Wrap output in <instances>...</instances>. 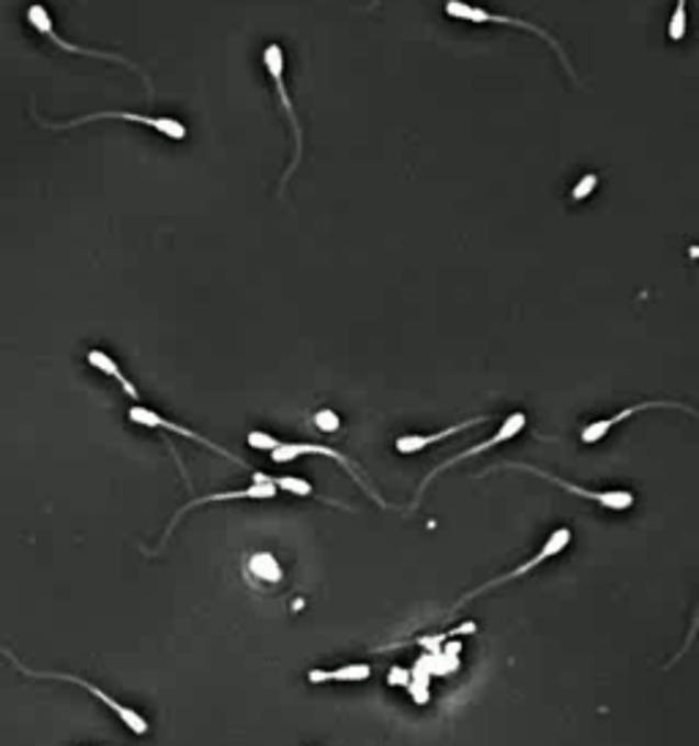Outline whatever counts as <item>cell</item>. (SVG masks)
<instances>
[{"instance_id": "cell-1", "label": "cell", "mask_w": 699, "mask_h": 746, "mask_svg": "<svg viewBox=\"0 0 699 746\" xmlns=\"http://www.w3.org/2000/svg\"><path fill=\"white\" fill-rule=\"evenodd\" d=\"M3 656L5 659L14 665V670H20L22 676H31V678H44V681H66V683H75V687H80V689H86V692H91L93 698L99 700V703H104L108 705L110 711L117 716V720L123 722V725L128 727V731L134 733V736H145V733L150 731L148 727V720H145L143 714H137L134 709H126L123 703H117V700L113 698V694H108L104 692L102 687H97V683H91L88 678H82V676H69V672H49V670H33V667H27V665H22L20 659H16L14 654H11L9 648H3Z\"/></svg>"}, {"instance_id": "cell-2", "label": "cell", "mask_w": 699, "mask_h": 746, "mask_svg": "<svg viewBox=\"0 0 699 746\" xmlns=\"http://www.w3.org/2000/svg\"><path fill=\"white\" fill-rule=\"evenodd\" d=\"M446 14H449V16H454V20H467V22H497V25H511V27H522V31L535 33V36H539V38H544V42L550 44L552 49H555V53H557V58H561V64H563V69H566L568 75H572L574 80H577V71H574V66H572V60H568L566 49H563L561 44H557V38L552 36L550 31H544V27L533 25V22L517 20V16L492 14V11L478 9V5L462 3V0H449V3H446Z\"/></svg>"}, {"instance_id": "cell-3", "label": "cell", "mask_w": 699, "mask_h": 746, "mask_svg": "<svg viewBox=\"0 0 699 746\" xmlns=\"http://www.w3.org/2000/svg\"><path fill=\"white\" fill-rule=\"evenodd\" d=\"M36 121H38V126L53 129V132H66V129L86 126V123H93V121H132V123H143V126L156 129V132L167 134V137H172V140H183V137H187V126H183L181 121H176V118L139 115V112H115V110H110V112H93V115H82V118H75V121H66V123H47L36 112Z\"/></svg>"}, {"instance_id": "cell-4", "label": "cell", "mask_w": 699, "mask_h": 746, "mask_svg": "<svg viewBox=\"0 0 699 746\" xmlns=\"http://www.w3.org/2000/svg\"><path fill=\"white\" fill-rule=\"evenodd\" d=\"M568 544H572V531H568V528H557L555 533H550V536H546V542H544V547H541L539 553L533 555V558H530V560H525L522 566H517V569H514V571H508V575L495 577V580L484 582V586H478V588H475V591L465 593V597H462L460 602H456L454 608H451V613H449V615H454L456 610H460V608H465L467 602H473V599H475V597H481V593L492 591V588H497V586H508V582H514V580H519V577L530 575V571H533L535 566H541V564H544V560H550V558H555V555H561L563 549L568 547Z\"/></svg>"}, {"instance_id": "cell-5", "label": "cell", "mask_w": 699, "mask_h": 746, "mask_svg": "<svg viewBox=\"0 0 699 746\" xmlns=\"http://www.w3.org/2000/svg\"><path fill=\"white\" fill-rule=\"evenodd\" d=\"M25 16H27V25H31L33 31H38V33H42L44 38H49V42H53L55 47L66 49V53L88 55V58H99V60H110V64H117V66H126V69L137 71V75L143 77L145 82H148V77H145V71L139 69V66H134L132 60H126V58H123V55H115V53H104V49H88V47H77V44H71V42H66V38H60L58 33H55V22H53V16H49V11L44 9L42 3H33V5H27ZM148 91H150V82H148Z\"/></svg>"}, {"instance_id": "cell-6", "label": "cell", "mask_w": 699, "mask_h": 746, "mask_svg": "<svg viewBox=\"0 0 699 746\" xmlns=\"http://www.w3.org/2000/svg\"><path fill=\"white\" fill-rule=\"evenodd\" d=\"M262 64H266V71L271 75L273 86H277L279 99H282V107H284V112H288L290 126H293V134H295L293 162H290L288 170H284V178H282V189H284V183L290 181V176L295 172V167L301 165V154H304V132H301V121H298V115H295L293 102H290L288 88H284V49L279 47V44H268L266 53H262Z\"/></svg>"}, {"instance_id": "cell-7", "label": "cell", "mask_w": 699, "mask_h": 746, "mask_svg": "<svg viewBox=\"0 0 699 746\" xmlns=\"http://www.w3.org/2000/svg\"><path fill=\"white\" fill-rule=\"evenodd\" d=\"M500 468H517V470H528V474L541 476V479H546V481H552V485L563 487V490H566V492H574V496L585 498V501H596L598 506L609 509V512H629V509L634 506V496H631L629 490H585V487L572 485V481H566V479H557V476L546 474V470H541V468H533V465L503 463Z\"/></svg>"}, {"instance_id": "cell-8", "label": "cell", "mask_w": 699, "mask_h": 746, "mask_svg": "<svg viewBox=\"0 0 699 746\" xmlns=\"http://www.w3.org/2000/svg\"><path fill=\"white\" fill-rule=\"evenodd\" d=\"M525 426H528V416L525 413H511V416L506 419V422L500 424V430L495 432V435L489 437V441H481V443H475V446H470L465 448V452H460L456 457H451V459H446L443 465H438V468L432 470V474L427 476V479L421 481V490H418V496H416V503L421 501V496H424V490L429 487V481L432 479H438L443 470H449L451 465H456V463H462V459H470V457H475V454H484V452H489V448H495V446H500V443H506V441H511V437H517L519 432H525Z\"/></svg>"}, {"instance_id": "cell-9", "label": "cell", "mask_w": 699, "mask_h": 746, "mask_svg": "<svg viewBox=\"0 0 699 746\" xmlns=\"http://www.w3.org/2000/svg\"><path fill=\"white\" fill-rule=\"evenodd\" d=\"M306 454H320V457H331V459H337V463L342 465V468L348 470V474L352 476V479H356L358 485H361V490H367V496H372L374 501L380 503V506H385V501H383V498H380L377 492H374L372 487H369L367 481H363L361 476L356 474V465H352L350 459L345 457V454L334 452V448H328V446H317V443H282V441H279V446L273 448V452H271V457H273V463H277V465H284V463H293V459H298V457H306Z\"/></svg>"}, {"instance_id": "cell-10", "label": "cell", "mask_w": 699, "mask_h": 746, "mask_svg": "<svg viewBox=\"0 0 699 746\" xmlns=\"http://www.w3.org/2000/svg\"><path fill=\"white\" fill-rule=\"evenodd\" d=\"M277 492L279 490L271 485V481H266L260 474H255V485L246 487V490H230V492H216V496L194 498V501H189L187 506H183L181 512H176V517L170 520V525H167V533H165V542H167V536L176 531V525L181 523V520L187 517L192 509L205 506V503H216V501H271V498H277Z\"/></svg>"}, {"instance_id": "cell-11", "label": "cell", "mask_w": 699, "mask_h": 746, "mask_svg": "<svg viewBox=\"0 0 699 746\" xmlns=\"http://www.w3.org/2000/svg\"><path fill=\"white\" fill-rule=\"evenodd\" d=\"M128 422H132V424H139V426H150V430H167V432H176V435H181V437H189V441L200 443V446L211 448V452H216V454H222V457L233 459V463L244 465V463H240V457H235V454H230V452H227V448L216 446V443H214V441H208V437H205V435H200V432L189 430V426H183V424H176V422H170V419L159 416V413H156V411H150V408H143V405H134V408H132V411H128Z\"/></svg>"}, {"instance_id": "cell-12", "label": "cell", "mask_w": 699, "mask_h": 746, "mask_svg": "<svg viewBox=\"0 0 699 746\" xmlns=\"http://www.w3.org/2000/svg\"><path fill=\"white\" fill-rule=\"evenodd\" d=\"M653 408H673V411H684V413H689V416H697L695 408H686V405H680V402H667V400H662V402H640V405L623 408V411L615 413V416L598 419V422L587 424L585 430H583V443H587V446H593V443L604 441V437L609 435V430H612V426L623 424L625 419L636 416V413H642V411H653Z\"/></svg>"}, {"instance_id": "cell-13", "label": "cell", "mask_w": 699, "mask_h": 746, "mask_svg": "<svg viewBox=\"0 0 699 746\" xmlns=\"http://www.w3.org/2000/svg\"><path fill=\"white\" fill-rule=\"evenodd\" d=\"M478 424H486V416L470 419V422H465V424H454L443 432H435V435H402V437H396L394 446L399 454H416V452H424V448L435 446V443L446 441V437L456 435V432H465V430H470V426H478Z\"/></svg>"}, {"instance_id": "cell-14", "label": "cell", "mask_w": 699, "mask_h": 746, "mask_svg": "<svg viewBox=\"0 0 699 746\" xmlns=\"http://www.w3.org/2000/svg\"><path fill=\"white\" fill-rule=\"evenodd\" d=\"M88 364H91L93 369H99V372L110 375V378H113L115 383L121 386V389L126 391V394L132 397L134 402H139V391H137V386H134L132 380H128L126 375H123V369L117 367V364H115V358H110L108 353H104V350H88Z\"/></svg>"}, {"instance_id": "cell-15", "label": "cell", "mask_w": 699, "mask_h": 746, "mask_svg": "<svg viewBox=\"0 0 699 746\" xmlns=\"http://www.w3.org/2000/svg\"><path fill=\"white\" fill-rule=\"evenodd\" d=\"M372 676V667L369 665H342L337 670H312L309 681L312 683H337V681H367Z\"/></svg>"}, {"instance_id": "cell-16", "label": "cell", "mask_w": 699, "mask_h": 746, "mask_svg": "<svg viewBox=\"0 0 699 746\" xmlns=\"http://www.w3.org/2000/svg\"><path fill=\"white\" fill-rule=\"evenodd\" d=\"M249 566L257 577H262V580H268V582L282 580V569H279V564H277V558H273V555H268V553L255 555Z\"/></svg>"}, {"instance_id": "cell-17", "label": "cell", "mask_w": 699, "mask_h": 746, "mask_svg": "<svg viewBox=\"0 0 699 746\" xmlns=\"http://www.w3.org/2000/svg\"><path fill=\"white\" fill-rule=\"evenodd\" d=\"M262 479L266 481H271L277 490H288V492H293V496H304V498H309V496H315V490H312V485L309 481H304V479H293V476H282V479H271V476H266V474H260Z\"/></svg>"}, {"instance_id": "cell-18", "label": "cell", "mask_w": 699, "mask_h": 746, "mask_svg": "<svg viewBox=\"0 0 699 746\" xmlns=\"http://www.w3.org/2000/svg\"><path fill=\"white\" fill-rule=\"evenodd\" d=\"M686 36V0H678L673 16H669V38L680 42Z\"/></svg>"}, {"instance_id": "cell-19", "label": "cell", "mask_w": 699, "mask_h": 746, "mask_svg": "<svg viewBox=\"0 0 699 746\" xmlns=\"http://www.w3.org/2000/svg\"><path fill=\"white\" fill-rule=\"evenodd\" d=\"M246 443H249L255 452H273V448L279 446V441L273 435H266V432H249V437H246Z\"/></svg>"}, {"instance_id": "cell-20", "label": "cell", "mask_w": 699, "mask_h": 746, "mask_svg": "<svg viewBox=\"0 0 699 746\" xmlns=\"http://www.w3.org/2000/svg\"><path fill=\"white\" fill-rule=\"evenodd\" d=\"M598 187V176L596 172H587V176H583V181L577 183V187L572 189V198L574 200H585V198H590V192L593 189Z\"/></svg>"}, {"instance_id": "cell-21", "label": "cell", "mask_w": 699, "mask_h": 746, "mask_svg": "<svg viewBox=\"0 0 699 746\" xmlns=\"http://www.w3.org/2000/svg\"><path fill=\"white\" fill-rule=\"evenodd\" d=\"M315 424L320 426L323 432H337L339 430V416L334 411H320L315 416Z\"/></svg>"}, {"instance_id": "cell-22", "label": "cell", "mask_w": 699, "mask_h": 746, "mask_svg": "<svg viewBox=\"0 0 699 746\" xmlns=\"http://www.w3.org/2000/svg\"><path fill=\"white\" fill-rule=\"evenodd\" d=\"M473 632H475V624H465V626H460V630H451V632H446V635H440V637H424V639H418V643L432 645V643H443V639L456 637V635H473Z\"/></svg>"}, {"instance_id": "cell-23", "label": "cell", "mask_w": 699, "mask_h": 746, "mask_svg": "<svg viewBox=\"0 0 699 746\" xmlns=\"http://www.w3.org/2000/svg\"><path fill=\"white\" fill-rule=\"evenodd\" d=\"M380 3V0H372V5H377Z\"/></svg>"}]
</instances>
